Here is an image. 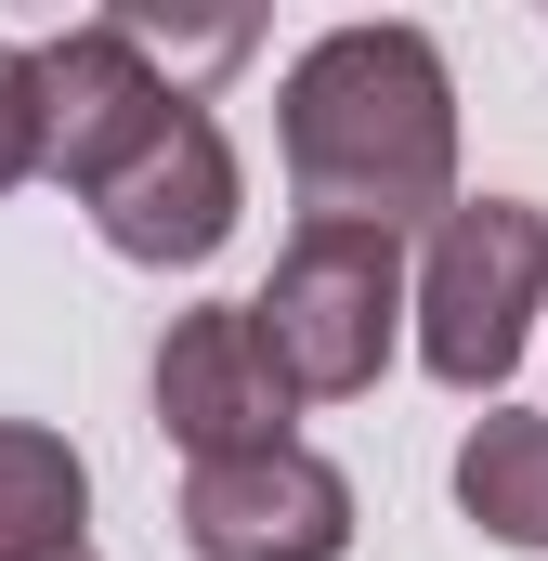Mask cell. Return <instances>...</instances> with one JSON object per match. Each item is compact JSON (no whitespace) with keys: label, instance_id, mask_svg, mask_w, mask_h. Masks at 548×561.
Listing matches in <instances>:
<instances>
[{"label":"cell","instance_id":"obj_1","mask_svg":"<svg viewBox=\"0 0 548 561\" xmlns=\"http://www.w3.org/2000/svg\"><path fill=\"white\" fill-rule=\"evenodd\" d=\"M26 92H39V170L92 209V236L118 262H157V275H196L222 236H236V144L222 118L157 79L118 26H66L26 53Z\"/></svg>","mask_w":548,"mask_h":561},{"label":"cell","instance_id":"obj_2","mask_svg":"<svg viewBox=\"0 0 548 561\" xmlns=\"http://www.w3.org/2000/svg\"><path fill=\"white\" fill-rule=\"evenodd\" d=\"M274 131H287V183L313 222L406 236L457 209V79L418 26H327L287 66Z\"/></svg>","mask_w":548,"mask_h":561},{"label":"cell","instance_id":"obj_3","mask_svg":"<svg viewBox=\"0 0 548 561\" xmlns=\"http://www.w3.org/2000/svg\"><path fill=\"white\" fill-rule=\"evenodd\" d=\"M249 327L300 405H353V392H379V366L406 340V249L353 236V222H300L274 287L249 300Z\"/></svg>","mask_w":548,"mask_h":561},{"label":"cell","instance_id":"obj_4","mask_svg":"<svg viewBox=\"0 0 548 561\" xmlns=\"http://www.w3.org/2000/svg\"><path fill=\"white\" fill-rule=\"evenodd\" d=\"M548 300V209L523 196H470L431 222V262H418V366L444 392H496L523 366V327Z\"/></svg>","mask_w":548,"mask_h":561},{"label":"cell","instance_id":"obj_5","mask_svg":"<svg viewBox=\"0 0 548 561\" xmlns=\"http://www.w3.org/2000/svg\"><path fill=\"white\" fill-rule=\"evenodd\" d=\"M183 549L196 561H340L353 549V483L313 444L196 457L183 470Z\"/></svg>","mask_w":548,"mask_h":561},{"label":"cell","instance_id":"obj_6","mask_svg":"<svg viewBox=\"0 0 548 561\" xmlns=\"http://www.w3.org/2000/svg\"><path fill=\"white\" fill-rule=\"evenodd\" d=\"M287 405H300V392L274 379L249 300H209V313H183V327L157 340V419H170L183 457H262V444H300Z\"/></svg>","mask_w":548,"mask_h":561},{"label":"cell","instance_id":"obj_7","mask_svg":"<svg viewBox=\"0 0 548 561\" xmlns=\"http://www.w3.org/2000/svg\"><path fill=\"white\" fill-rule=\"evenodd\" d=\"M79 523H92V470H79V444L0 419V561H66Z\"/></svg>","mask_w":548,"mask_h":561},{"label":"cell","instance_id":"obj_8","mask_svg":"<svg viewBox=\"0 0 548 561\" xmlns=\"http://www.w3.org/2000/svg\"><path fill=\"white\" fill-rule=\"evenodd\" d=\"M457 510L483 536H510V549H548V419H523V405L470 419V444H457Z\"/></svg>","mask_w":548,"mask_h":561},{"label":"cell","instance_id":"obj_9","mask_svg":"<svg viewBox=\"0 0 548 561\" xmlns=\"http://www.w3.org/2000/svg\"><path fill=\"white\" fill-rule=\"evenodd\" d=\"M39 170V92H26V53L0 39V196Z\"/></svg>","mask_w":548,"mask_h":561},{"label":"cell","instance_id":"obj_10","mask_svg":"<svg viewBox=\"0 0 548 561\" xmlns=\"http://www.w3.org/2000/svg\"><path fill=\"white\" fill-rule=\"evenodd\" d=\"M66 561H92V549H66Z\"/></svg>","mask_w":548,"mask_h":561}]
</instances>
